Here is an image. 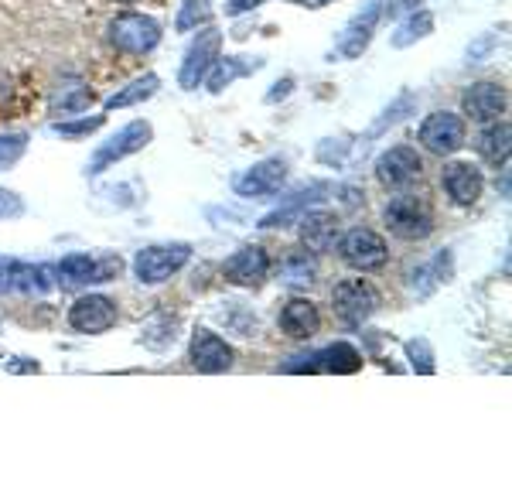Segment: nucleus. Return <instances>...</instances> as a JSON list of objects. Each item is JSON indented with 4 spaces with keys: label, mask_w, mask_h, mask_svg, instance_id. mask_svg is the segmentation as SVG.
Here are the masks:
<instances>
[{
    "label": "nucleus",
    "mask_w": 512,
    "mask_h": 478,
    "mask_svg": "<svg viewBox=\"0 0 512 478\" xmlns=\"http://www.w3.org/2000/svg\"><path fill=\"white\" fill-rule=\"evenodd\" d=\"M0 369L7 373H38V359H24V356H4L0 359Z\"/></svg>",
    "instance_id": "obj_37"
},
{
    "label": "nucleus",
    "mask_w": 512,
    "mask_h": 478,
    "mask_svg": "<svg viewBox=\"0 0 512 478\" xmlns=\"http://www.w3.org/2000/svg\"><path fill=\"white\" fill-rule=\"evenodd\" d=\"M175 339H178V318L171 315H154L140 328V345H147V349H168V345H175Z\"/></svg>",
    "instance_id": "obj_28"
},
{
    "label": "nucleus",
    "mask_w": 512,
    "mask_h": 478,
    "mask_svg": "<svg viewBox=\"0 0 512 478\" xmlns=\"http://www.w3.org/2000/svg\"><path fill=\"white\" fill-rule=\"evenodd\" d=\"M260 4H263V0H229L226 14H229V18H239V14L253 11V7H260Z\"/></svg>",
    "instance_id": "obj_39"
},
{
    "label": "nucleus",
    "mask_w": 512,
    "mask_h": 478,
    "mask_svg": "<svg viewBox=\"0 0 512 478\" xmlns=\"http://www.w3.org/2000/svg\"><path fill=\"white\" fill-rule=\"evenodd\" d=\"M315 277H318V260H315V253H308V250L287 253V257L277 263V280L287 287H308V284H315Z\"/></svg>",
    "instance_id": "obj_22"
},
{
    "label": "nucleus",
    "mask_w": 512,
    "mask_h": 478,
    "mask_svg": "<svg viewBox=\"0 0 512 478\" xmlns=\"http://www.w3.org/2000/svg\"><path fill=\"white\" fill-rule=\"evenodd\" d=\"M24 151H28V137L24 134H0V175H4L7 168H14Z\"/></svg>",
    "instance_id": "obj_34"
},
{
    "label": "nucleus",
    "mask_w": 512,
    "mask_h": 478,
    "mask_svg": "<svg viewBox=\"0 0 512 478\" xmlns=\"http://www.w3.org/2000/svg\"><path fill=\"white\" fill-rule=\"evenodd\" d=\"M123 4H130V0H123Z\"/></svg>",
    "instance_id": "obj_42"
},
{
    "label": "nucleus",
    "mask_w": 512,
    "mask_h": 478,
    "mask_svg": "<svg viewBox=\"0 0 512 478\" xmlns=\"http://www.w3.org/2000/svg\"><path fill=\"white\" fill-rule=\"evenodd\" d=\"M414 106H417V96H414V93H400V96H396V100L383 110V117H379V120L373 123V127H369V134H366V137L373 140V137L383 134L386 127H393V123H400L403 117H410V113H414Z\"/></svg>",
    "instance_id": "obj_30"
},
{
    "label": "nucleus",
    "mask_w": 512,
    "mask_h": 478,
    "mask_svg": "<svg viewBox=\"0 0 512 478\" xmlns=\"http://www.w3.org/2000/svg\"><path fill=\"white\" fill-rule=\"evenodd\" d=\"M332 188L328 185H311V188H304V192H297L291 202L284 205V209H277V212H270V216H263L260 219V229H280V226H291V222H297L304 216V209H308V202H315L318 195H328Z\"/></svg>",
    "instance_id": "obj_23"
},
{
    "label": "nucleus",
    "mask_w": 512,
    "mask_h": 478,
    "mask_svg": "<svg viewBox=\"0 0 512 478\" xmlns=\"http://www.w3.org/2000/svg\"><path fill=\"white\" fill-rule=\"evenodd\" d=\"M161 89V79L154 76V72H147V76H137L134 82H127L123 89H117L113 96H106V110H127V106H137V103H147L154 93Z\"/></svg>",
    "instance_id": "obj_24"
},
{
    "label": "nucleus",
    "mask_w": 512,
    "mask_h": 478,
    "mask_svg": "<svg viewBox=\"0 0 512 478\" xmlns=\"http://www.w3.org/2000/svg\"><path fill=\"white\" fill-rule=\"evenodd\" d=\"M24 216V199L11 188H0V222L7 219H21Z\"/></svg>",
    "instance_id": "obj_35"
},
{
    "label": "nucleus",
    "mask_w": 512,
    "mask_h": 478,
    "mask_svg": "<svg viewBox=\"0 0 512 478\" xmlns=\"http://www.w3.org/2000/svg\"><path fill=\"white\" fill-rule=\"evenodd\" d=\"M284 181H287V161L263 158L233 181V192L239 199H267V195H277L284 188Z\"/></svg>",
    "instance_id": "obj_10"
},
{
    "label": "nucleus",
    "mask_w": 512,
    "mask_h": 478,
    "mask_svg": "<svg viewBox=\"0 0 512 478\" xmlns=\"http://www.w3.org/2000/svg\"><path fill=\"white\" fill-rule=\"evenodd\" d=\"M14 267H18V260H0V294H4V291H11Z\"/></svg>",
    "instance_id": "obj_40"
},
{
    "label": "nucleus",
    "mask_w": 512,
    "mask_h": 478,
    "mask_svg": "<svg viewBox=\"0 0 512 478\" xmlns=\"http://www.w3.org/2000/svg\"><path fill=\"white\" fill-rule=\"evenodd\" d=\"M420 171H424V158H420L417 147H410V144L386 147L376 158V178L383 181L386 188H407L410 181L420 178Z\"/></svg>",
    "instance_id": "obj_11"
},
{
    "label": "nucleus",
    "mask_w": 512,
    "mask_h": 478,
    "mask_svg": "<svg viewBox=\"0 0 512 478\" xmlns=\"http://www.w3.org/2000/svg\"><path fill=\"white\" fill-rule=\"evenodd\" d=\"M188 359H192V366L198 369V373H229L233 362H236L229 342L219 339V335L209 332V328H198V332L192 335Z\"/></svg>",
    "instance_id": "obj_16"
},
{
    "label": "nucleus",
    "mask_w": 512,
    "mask_h": 478,
    "mask_svg": "<svg viewBox=\"0 0 512 478\" xmlns=\"http://www.w3.org/2000/svg\"><path fill=\"white\" fill-rule=\"evenodd\" d=\"M151 140H154V127L147 120L127 123L120 134H113L110 140H106V144H99V151L93 154V161H89L86 175H99V171H106L110 164L130 158V154H140L147 144H151Z\"/></svg>",
    "instance_id": "obj_6"
},
{
    "label": "nucleus",
    "mask_w": 512,
    "mask_h": 478,
    "mask_svg": "<svg viewBox=\"0 0 512 478\" xmlns=\"http://www.w3.org/2000/svg\"><path fill=\"white\" fill-rule=\"evenodd\" d=\"M212 21V4L209 0H185L175 18V31L178 35H188V31H198Z\"/></svg>",
    "instance_id": "obj_29"
},
{
    "label": "nucleus",
    "mask_w": 512,
    "mask_h": 478,
    "mask_svg": "<svg viewBox=\"0 0 512 478\" xmlns=\"http://www.w3.org/2000/svg\"><path fill=\"white\" fill-rule=\"evenodd\" d=\"M509 144H512V130L506 120H492L485 123L482 137H478V154L492 164H506L509 161Z\"/></svg>",
    "instance_id": "obj_25"
},
{
    "label": "nucleus",
    "mask_w": 512,
    "mask_h": 478,
    "mask_svg": "<svg viewBox=\"0 0 512 478\" xmlns=\"http://www.w3.org/2000/svg\"><path fill=\"white\" fill-rule=\"evenodd\" d=\"M69 325L79 335H103L117 325V301L106 294H82L69 308Z\"/></svg>",
    "instance_id": "obj_12"
},
{
    "label": "nucleus",
    "mask_w": 512,
    "mask_h": 478,
    "mask_svg": "<svg viewBox=\"0 0 512 478\" xmlns=\"http://www.w3.org/2000/svg\"><path fill=\"white\" fill-rule=\"evenodd\" d=\"M403 352H407V359H410V369L420 376H431L434 373V349H431V342L427 339H410L407 345H403Z\"/></svg>",
    "instance_id": "obj_32"
},
{
    "label": "nucleus",
    "mask_w": 512,
    "mask_h": 478,
    "mask_svg": "<svg viewBox=\"0 0 512 478\" xmlns=\"http://www.w3.org/2000/svg\"><path fill=\"white\" fill-rule=\"evenodd\" d=\"M461 106H465V117H472L475 123H492L506 117L509 93L502 82H472L461 96Z\"/></svg>",
    "instance_id": "obj_13"
},
{
    "label": "nucleus",
    "mask_w": 512,
    "mask_h": 478,
    "mask_svg": "<svg viewBox=\"0 0 512 478\" xmlns=\"http://www.w3.org/2000/svg\"><path fill=\"white\" fill-rule=\"evenodd\" d=\"M106 123V117H79V120H59V123H52V134L55 137H69V140H76V137H89V134H96L99 127Z\"/></svg>",
    "instance_id": "obj_33"
},
{
    "label": "nucleus",
    "mask_w": 512,
    "mask_h": 478,
    "mask_svg": "<svg viewBox=\"0 0 512 478\" xmlns=\"http://www.w3.org/2000/svg\"><path fill=\"white\" fill-rule=\"evenodd\" d=\"M383 222L386 229L396 236V239H407V243H420L434 233V209L424 195H396V199L386 202L383 209Z\"/></svg>",
    "instance_id": "obj_1"
},
{
    "label": "nucleus",
    "mask_w": 512,
    "mask_h": 478,
    "mask_svg": "<svg viewBox=\"0 0 512 478\" xmlns=\"http://www.w3.org/2000/svg\"><path fill=\"white\" fill-rule=\"evenodd\" d=\"M332 308L349 328H359L379 311V291L369 280H342L332 291Z\"/></svg>",
    "instance_id": "obj_4"
},
{
    "label": "nucleus",
    "mask_w": 512,
    "mask_h": 478,
    "mask_svg": "<svg viewBox=\"0 0 512 478\" xmlns=\"http://www.w3.org/2000/svg\"><path fill=\"white\" fill-rule=\"evenodd\" d=\"M297 233H301V246L308 253H328L338 243V219L332 212H304L297 219Z\"/></svg>",
    "instance_id": "obj_19"
},
{
    "label": "nucleus",
    "mask_w": 512,
    "mask_h": 478,
    "mask_svg": "<svg viewBox=\"0 0 512 478\" xmlns=\"http://www.w3.org/2000/svg\"><path fill=\"white\" fill-rule=\"evenodd\" d=\"M362 369V356L359 349H352L349 342H332L325 349L311 352V356H301L294 362H287V373H332V376H349Z\"/></svg>",
    "instance_id": "obj_8"
},
{
    "label": "nucleus",
    "mask_w": 512,
    "mask_h": 478,
    "mask_svg": "<svg viewBox=\"0 0 512 478\" xmlns=\"http://www.w3.org/2000/svg\"><path fill=\"white\" fill-rule=\"evenodd\" d=\"M280 328H284L291 339H311L321 328V311L315 308V301L308 298H291L280 308Z\"/></svg>",
    "instance_id": "obj_20"
},
{
    "label": "nucleus",
    "mask_w": 512,
    "mask_h": 478,
    "mask_svg": "<svg viewBox=\"0 0 512 478\" xmlns=\"http://www.w3.org/2000/svg\"><path fill=\"white\" fill-rule=\"evenodd\" d=\"M270 270H274V263H270L263 246H243V250H236L233 257L222 263V274H226L229 284H236V287L263 284V280L270 277Z\"/></svg>",
    "instance_id": "obj_15"
},
{
    "label": "nucleus",
    "mask_w": 512,
    "mask_h": 478,
    "mask_svg": "<svg viewBox=\"0 0 512 478\" xmlns=\"http://www.w3.org/2000/svg\"><path fill=\"white\" fill-rule=\"evenodd\" d=\"M294 93V79L287 76V79H280L274 82V93H267V103H277V100H287V96Z\"/></svg>",
    "instance_id": "obj_38"
},
{
    "label": "nucleus",
    "mask_w": 512,
    "mask_h": 478,
    "mask_svg": "<svg viewBox=\"0 0 512 478\" xmlns=\"http://www.w3.org/2000/svg\"><path fill=\"white\" fill-rule=\"evenodd\" d=\"M89 103H93V93H89L86 86H76V89H62L59 96L52 100V113L55 117H72V113H82L89 110Z\"/></svg>",
    "instance_id": "obj_31"
},
{
    "label": "nucleus",
    "mask_w": 512,
    "mask_h": 478,
    "mask_svg": "<svg viewBox=\"0 0 512 478\" xmlns=\"http://www.w3.org/2000/svg\"><path fill=\"white\" fill-rule=\"evenodd\" d=\"M420 144L437 158H451L465 147V120L451 110H437L420 123Z\"/></svg>",
    "instance_id": "obj_9"
},
{
    "label": "nucleus",
    "mask_w": 512,
    "mask_h": 478,
    "mask_svg": "<svg viewBox=\"0 0 512 478\" xmlns=\"http://www.w3.org/2000/svg\"><path fill=\"white\" fill-rule=\"evenodd\" d=\"M219 52H222V31L205 24V28L198 31V38L192 41V45H188L185 59H181L178 86L188 89V93L202 86L205 76H209V69H212V62L219 59Z\"/></svg>",
    "instance_id": "obj_5"
},
{
    "label": "nucleus",
    "mask_w": 512,
    "mask_h": 478,
    "mask_svg": "<svg viewBox=\"0 0 512 478\" xmlns=\"http://www.w3.org/2000/svg\"><path fill=\"white\" fill-rule=\"evenodd\" d=\"M424 7V0H386L383 4V14L390 21H403L407 14H414V11H420Z\"/></svg>",
    "instance_id": "obj_36"
},
{
    "label": "nucleus",
    "mask_w": 512,
    "mask_h": 478,
    "mask_svg": "<svg viewBox=\"0 0 512 478\" xmlns=\"http://www.w3.org/2000/svg\"><path fill=\"white\" fill-rule=\"evenodd\" d=\"M427 35H434V14L420 7V11L407 14V18L400 21V28L393 31L390 45H393V48H410L414 41L427 38Z\"/></svg>",
    "instance_id": "obj_26"
},
{
    "label": "nucleus",
    "mask_w": 512,
    "mask_h": 478,
    "mask_svg": "<svg viewBox=\"0 0 512 478\" xmlns=\"http://www.w3.org/2000/svg\"><path fill=\"white\" fill-rule=\"evenodd\" d=\"M55 287L52 274H48V267H35V263H21L14 267V277H11V291H21V294H48Z\"/></svg>",
    "instance_id": "obj_27"
},
{
    "label": "nucleus",
    "mask_w": 512,
    "mask_h": 478,
    "mask_svg": "<svg viewBox=\"0 0 512 478\" xmlns=\"http://www.w3.org/2000/svg\"><path fill=\"white\" fill-rule=\"evenodd\" d=\"M379 18H383V0H369V4L345 24L342 38H338V55H342V59H359L376 35Z\"/></svg>",
    "instance_id": "obj_17"
},
{
    "label": "nucleus",
    "mask_w": 512,
    "mask_h": 478,
    "mask_svg": "<svg viewBox=\"0 0 512 478\" xmlns=\"http://www.w3.org/2000/svg\"><path fill=\"white\" fill-rule=\"evenodd\" d=\"M338 253L352 270H362V274L386 267V260H390L386 239L373 229H349L345 236H338Z\"/></svg>",
    "instance_id": "obj_7"
},
{
    "label": "nucleus",
    "mask_w": 512,
    "mask_h": 478,
    "mask_svg": "<svg viewBox=\"0 0 512 478\" xmlns=\"http://www.w3.org/2000/svg\"><path fill=\"white\" fill-rule=\"evenodd\" d=\"M263 69V59H243V55H226V59L212 62L209 76H205V86H209V93H222V89H229L236 79L250 76V72H260Z\"/></svg>",
    "instance_id": "obj_21"
},
{
    "label": "nucleus",
    "mask_w": 512,
    "mask_h": 478,
    "mask_svg": "<svg viewBox=\"0 0 512 478\" xmlns=\"http://www.w3.org/2000/svg\"><path fill=\"white\" fill-rule=\"evenodd\" d=\"M106 41L123 55H147L158 48L161 41V24L147 14L123 11L110 24H106Z\"/></svg>",
    "instance_id": "obj_2"
},
{
    "label": "nucleus",
    "mask_w": 512,
    "mask_h": 478,
    "mask_svg": "<svg viewBox=\"0 0 512 478\" xmlns=\"http://www.w3.org/2000/svg\"><path fill=\"white\" fill-rule=\"evenodd\" d=\"M441 185H444V192H448V199L465 209V205H475L478 199H482L485 175H482V168L472 161H451V164H444Z\"/></svg>",
    "instance_id": "obj_14"
},
{
    "label": "nucleus",
    "mask_w": 512,
    "mask_h": 478,
    "mask_svg": "<svg viewBox=\"0 0 512 478\" xmlns=\"http://www.w3.org/2000/svg\"><path fill=\"white\" fill-rule=\"evenodd\" d=\"M113 270H120V260L117 263H106V267H99L96 257H89V253H69V257L59 260V267H55V284L59 287H82V284H103L106 277L113 274Z\"/></svg>",
    "instance_id": "obj_18"
},
{
    "label": "nucleus",
    "mask_w": 512,
    "mask_h": 478,
    "mask_svg": "<svg viewBox=\"0 0 512 478\" xmlns=\"http://www.w3.org/2000/svg\"><path fill=\"white\" fill-rule=\"evenodd\" d=\"M192 260V246L188 243H158V246H144L134 257V277L137 284H164L178 274L185 263Z\"/></svg>",
    "instance_id": "obj_3"
},
{
    "label": "nucleus",
    "mask_w": 512,
    "mask_h": 478,
    "mask_svg": "<svg viewBox=\"0 0 512 478\" xmlns=\"http://www.w3.org/2000/svg\"><path fill=\"white\" fill-rule=\"evenodd\" d=\"M294 4H304V7H325V4H332V0H294Z\"/></svg>",
    "instance_id": "obj_41"
}]
</instances>
